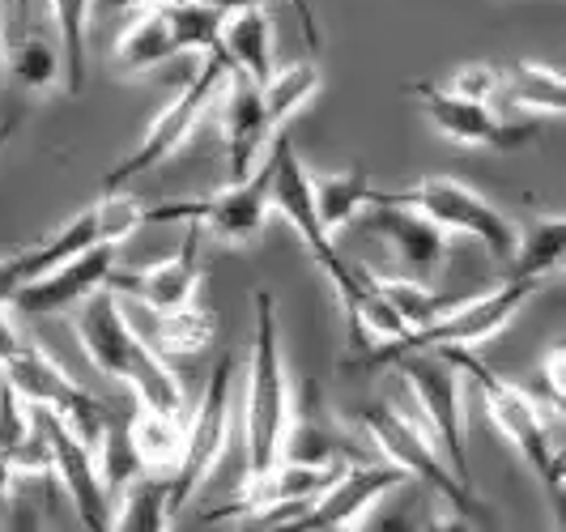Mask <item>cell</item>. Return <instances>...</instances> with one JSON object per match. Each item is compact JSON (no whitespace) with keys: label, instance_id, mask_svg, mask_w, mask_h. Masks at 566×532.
<instances>
[{"label":"cell","instance_id":"1","mask_svg":"<svg viewBox=\"0 0 566 532\" xmlns=\"http://www.w3.org/2000/svg\"><path fill=\"white\" fill-rule=\"evenodd\" d=\"M77 336H82L90 363L98 366L107 379L128 384L145 409L184 418L188 400H184L179 375L158 358V350H149L142 336L133 333V324L124 320V307H119L115 290L98 285L94 294H85L82 311H77Z\"/></svg>","mask_w":566,"mask_h":532},{"label":"cell","instance_id":"2","mask_svg":"<svg viewBox=\"0 0 566 532\" xmlns=\"http://www.w3.org/2000/svg\"><path fill=\"white\" fill-rule=\"evenodd\" d=\"M252 303L255 333L252 371H248V409H243V421H248V490L277 469L285 426L294 414V396H290L282 358V333H277V303L269 290H255Z\"/></svg>","mask_w":566,"mask_h":532},{"label":"cell","instance_id":"3","mask_svg":"<svg viewBox=\"0 0 566 532\" xmlns=\"http://www.w3.org/2000/svg\"><path fill=\"white\" fill-rule=\"evenodd\" d=\"M430 350H439L443 358H452V363L460 366V375H473V379H478L485 409H490V421L499 426V435L524 456V465L541 477V486H545L554 499H563L566 460H563V451H558V444L549 439L545 409L533 400V393H524V388H515V384H503L482 358L464 354L460 345H430Z\"/></svg>","mask_w":566,"mask_h":532},{"label":"cell","instance_id":"4","mask_svg":"<svg viewBox=\"0 0 566 532\" xmlns=\"http://www.w3.org/2000/svg\"><path fill=\"white\" fill-rule=\"evenodd\" d=\"M379 366H392L400 379L413 388L426 418V439L448 460V469L460 477V486L478 490L473 465H469V439H464V405H460V366L443 358L439 350H400L379 358Z\"/></svg>","mask_w":566,"mask_h":532},{"label":"cell","instance_id":"5","mask_svg":"<svg viewBox=\"0 0 566 532\" xmlns=\"http://www.w3.org/2000/svg\"><path fill=\"white\" fill-rule=\"evenodd\" d=\"M269 209H277V218L290 222V230L303 239V248L319 264V273L333 281L340 299V311L354 307V290H358V273L354 264H345L333 243V234L324 230L319 213H315V192H312V170L303 167L298 149L290 145L285 133L273 137L269 149Z\"/></svg>","mask_w":566,"mask_h":532},{"label":"cell","instance_id":"6","mask_svg":"<svg viewBox=\"0 0 566 532\" xmlns=\"http://www.w3.org/2000/svg\"><path fill=\"white\" fill-rule=\"evenodd\" d=\"M370 200H392V205H405V209H418L439 230H448V234L455 230V234L478 239L485 252L494 260H503V264L515 255V239H520L515 222L499 205H490L478 188H469L455 175H426V179L409 184V188H397V192L375 188Z\"/></svg>","mask_w":566,"mask_h":532},{"label":"cell","instance_id":"7","mask_svg":"<svg viewBox=\"0 0 566 532\" xmlns=\"http://www.w3.org/2000/svg\"><path fill=\"white\" fill-rule=\"evenodd\" d=\"M227 73H230V60L222 56V52L200 56V69L188 77V85L170 98L167 107L154 115V124H149V133L142 137V145H137L124 163H115V167L103 175V192H124V188L137 184L142 175L163 167L170 154H179L184 140L197 133V124L205 119V112L218 103V90L227 82Z\"/></svg>","mask_w":566,"mask_h":532},{"label":"cell","instance_id":"8","mask_svg":"<svg viewBox=\"0 0 566 532\" xmlns=\"http://www.w3.org/2000/svg\"><path fill=\"white\" fill-rule=\"evenodd\" d=\"M537 290H541V281L507 278L503 285H494L490 294L460 299L452 311H443V315H439L434 324H426V328H413V333H405L400 341H384L379 350L370 345V354H363V358H354V363H345V366H349V371H375L379 358L400 354V350H430V345H460V350H469V345H482V341L503 333L511 320L524 311V303L537 299Z\"/></svg>","mask_w":566,"mask_h":532},{"label":"cell","instance_id":"9","mask_svg":"<svg viewBox=\"0 0 566 532\" xmlns=\"http://www.w3.org/2000/svg\"><path fill=\"white\" fill-rule=\"evenodd\" d=\"M230 430H234V358L222 354L209 371V384H205V393L197 400V414L184 430V451H179V460L170 469V520L192 503V494L218 469V460L230 448Z\"/></svg>","mask_w":566,"mask_h":532},{"label":"cell","instance_id":"10","mask_svg":"<svg viewBox=\"0 0 566 532\" xmlns=\"http://www.w3.org/2000/svg\"><path fill=\"white\" fill-rule=\"evenodd\" d=\"M358 421L367 426L375 448L388 456V465H397L409 481L434 490L460 520H482L485 507H482V499H478V490L460 486V477L448 469V460L434 451V444L426 439L418 426H409V418H405L400 409H392L388 400H370V405L358 409Z\"/></svg>","mask_w":566,"mask_h":532},{"label":"cell","instance_id":"11","mask_svg":"<svg viewBox=\"0 0 566 532\" xmlns=\"http://www.w3.org/2000/svg\"><path fill=\"white\" fill-rule=\"evenodd\" d=\"M0 371H4V379L22 393L27 405H43V409H52V414H56V418L64 421L77 439H82L85 448H98V435H103V426H107L115 414L98 400V396L85 393L82 384H73L43 345L22 341V345H18V354L0 366Z\"/></svg>","mask_w":566,"mask_h":532},{"label":"cell","instance_id":"12","mask_svg":"<svg viewBox=\"0 0 566 532\" xmlns=\"http://www.w3.org/2000/svg\"><path fill=\"white\" fill-rule=\"evenodd\" d=\"M179 218H197L227 243H252L269 222V158L213 200H175L163 209H145V222H179Z\"/></svg>","mask_w":566,"mask_h":532},{"label":"cell","instance_id":"13","mask_svg":"<svg viewBox=\"0 0 566 532\" xmlns=\"http://www.w3.org/2000/svg\"><path fill=\"white\" fill-rule=\"evenodd\" d=\"M409 94L422 103L426 119L455 145H482V149H524L528 140H537V124H507L490 112V103L478 98H460L448 85L434 82H409Z\"/></svg>","mask_w":566,"mask_h":532},{"label":"cell","instance_id":"14","mask_svg":"<svg viewBox=\"0 0 566 532\" xmlns=\"http://www.w3.org/2000/svg\"><path fill=\"white\" fill-rule=\"evenodd\" d=\"M200 239H205V226L197 218H188V234H184L179 252L158 260V264H145V269H112L103 285L115 290V294H128V299L145 303L154 315L184 307V303H197L200 278H205V269H200Z\"/></svg>","mask_w":566,"mask_h":532},{"label":"cell","instance_id":"15","mask_svg":"<svg viewBox=\"0 0 566 532\" xmlns=\"http://www.w3.org/2000/svg\"><path fill=\"white\" fill-rule=\"evenodd\" d=\"M34 409V418L43 426V435H48V448H52V473L60 477V486H64V494H69V503L77 507V515H82L85 529H112V499H107V490H103V477H98V460H94V448H85L82 439L64 426V421L52 414V409H43V405H30Z\"/></svg>","mask_w":566,"mask_h":532},{"label":"cell","instance_id":"16","mask_svg":"<svg viewBox=\"0 0 566 532\" xmlns=\"http://www.w3.org/2000/svg\"><path fill=\"white\" fill-rule=\"evenodd\" d=\"M405 473L397 465H345V473L303 507L285 529L303 532H324V529H358V520L367 515V507H375V499H384L388 490H397Z\"/></svg>","mask_w":566,"mask_h":532},{"label":"cell","instance_id":"17","mask_svg":"<svg viewBox=\"0 0 566 532\" xmlns=\"http://www.w3.org/2000/svg\"><path fill=\"white\" fill-rule=\"evenodd\" d=\"M115 243H98V248H85V252L69 255L52 264L48 273H39L34 281H27L13 299V311L22 315H56V311H69L73 303H82L85 294H94L107 273L115 269Z\"/></svg>","mask_w":566,"mask_h":532},{"label":"cell","instance_id":"18","mask_svg":"<svg viewBox=\"0 0 566 532\" xmlns=\"http://www.w3.org/2000/svg\"><path fill=\"white\" fill-rule=\"evenodd\" d=\"M367 209L370 230L392 243L400 269L413 281H430L434 285V278L448 264V230H439L418 209H405V205H392V200H370Z\"/></svg>","mask_w":566,"mask_h":532},{"label":"cell","instance_id":"19","mask_svg":"<svg viewBox=\"0 0 566 532\" xmlns=\"http://www.w3.org/2000/svg\"><path fill=\"white\" fill-rule=\"evenodd\" d=\"M222 137H227V170L230 184L248 179L255 170L260 149L269 145L273 128H269V115H264V98H260V85L252 77H243L239 69H230L222 90Z\"/></svg>","mask_w":566,"mask_h":532},{"label":"cell","instance_id":"20","mask_svg":"<svg viewBox=\"0 0 566 532\" xmlns=\"http://www.w3.org/2000/svg\"><path fill=\"white\" fill-rule=\"evenodd\" d=\"M222 56L230 60V69H239L255 85L273 77V22L264 9L230 13L222 27Z\"/></svg>","mask_w":566,"mask_h":532},{"label":"cell","instance_id":"21","mask_svg":"<svg viewBox=\"0 0 566 532\" xmlns=\"http://www.w3.org/2000/svg\"><path fill=\"white\" fill-rule=\"evenodd\" d=\"M115 499H119V507L112 511V529H124V532L170 529V511H167L170 473H154V469H145V473L133 477Z\"/></svg>","mask_w":566,"mask_h":532},{"label":"cell","instance_id":"22","mask_svg":"<svg viewBox=\"0 0 566 532\" xmlns=\"http://www.w3.org/2000/svg\"><path fill=\"white\" fill-rule=\"evenodd\" d=\"M499 90H507L515 112L533 115H563L566 112V82L558 69H545L533 60H515L499 73Z\"/></svg>","mask_w":566,"mask_h":532},{"label":"cell","instance_id":"23","mask_svg":"<svg viewBox=\"0 0 566 532\" xmlns=\"http://www.w3.org/2000/svg\"><path fill=\"white\" fill-rule=\"evenodd\" d=\"M170 56H175V39L163 9H137V18L115 39V64L124 73H149Z\"/></svg>","mask_w":566,"mask_h":532},{"label":"cell","instance_id":"24","mask_svg":"<svg viewBox=\"0 0 566 532\" xmlns=\"http://www.w3.org/2000/svg\"><path fill=\"white\" fill-rule=\"evenodd\" d=\"M312 192H315V213H319L324 230L333 234V230L349 226L367 209L375 184H370L367 170L354 167V170H340V175H312Z\"/></svg>","mask_w":566,"mask_h":532},{"label":"cell","instance_id":"25","mask_svg":"<svg viewBox=\"0 0 566 532\" xmlns=\"http://www.w3.org/2000/svg\"><path fill=\"white\" fill-rule=\"evenodd\" d=\"M315 94H319V69H315V60H294L285 69H273V77L260 85L269 128L282 133L285 124L303 112Z\"/></svg>","mask_w":566,"mask_h":532},{"label":"cell","instance_id":"26","mask_svg":"<svg viewBox=\"0 0 566 532\" xmlns=\"http://www.w3.org/2000/svg\"><path fill=\"white\" fill-rule=\"evenodd\" d=\"M128 430H133V448L142 456L145 469L154 473H170L179 451H184V430H188V418H170V414H154V409H137L128 418Z\"/></svg>","mask_w":566,"mask_h":532},{"label":"cell","instance_id":"27","mask_svg":"<svg viewBox=\"0 0 566 532\" xmlns=\"http://www.w3.org/2000/svg\"><path fill=\"white\" fill-rule=\"evenodd\" d=\"M566 252V222L554 213V218H537L528 234L515 239V255H511V273L507 278H524V281H545L558 264H563Z\"/></svg>","mask_w":566,"mask_h":532},{"label":"cell","instance_id":"28","mask_svg":"<svg viewBox=\"0 0 566 532\" xmlns=\"http://www.w3.org/2000/svg\"><path fill=\"white\" fill-rule=\"evenodd\" d=\"M90 13H94V0H52V22H56V39H60V69H64V85H69L73 98L85 90Z\"/></svg>","mask_w":566,"mask_h":532},{"label":"cell","instance_id":"29","mask_svg":"<svg viewBox=\"0 0 566 532\" xmlns=\"http://www.w3.org/2000/svg\"><path fill=\"white\" fill-rule=\"evenodd\" d=\"M163 13H167L175 52H197V56L222 52V27H227V18L218 9H209L200 0H188V4H170Z\"/></svg>","mask_w":566,"mask_h":532},{"label":"cell","instance_id":"30","mask_svg":"<svg viewBox=\"0 0 566 532\" xmlns=\"http://www.w3.org/2000/svg\"><path fill=\"white\" fill-rule=\"evenodd\" d=\"M213 333H218L213 311L197 307V303H184V307L158 315V350L163 354L197 358V354H205L213 345Z\"/></svg>","mask_w":566,"mask_h":532},{"label":"cell","instance_id":"31","mask_svg":"<svg viewBox=\"0 0 566 532\" xmlns=\"http://www.w3.org/2000/svg\"><path fill=\"white\" fill-rule=\"evenodd\" d=\"M94 460H103L98 465V477H103V490H107V499H115L128 481L137 473H145L142 456L133 448V430H128V418H112L103 426V435H98V448H94Z\"/></svg>","mask_w":566,"mask_h":532},{"label":"cell","instance_id":"32","mask_svg":"<svg viewBox=\"0 0 566 532\" xmlns=\"http://www.w3.org/2000/svg\"><path fill=\"white\" fill-rule=\"evenodd\" d=\"M379 281V290L388 294V303L397 307V315L405 320V328L413 333V328H426V324H434L443 311H452L460 299H448V294H439L430 281H413V278H375Z\"/></svg>","mask_w":566,"mask_h":532},{"label":"cell","instance_id":"33","mask_svg":"<svg viewBox=\"0 0 566 532\" xmlns=\"http://www.w3.org/2000/svg\"><path fill=\"white\" fill-rule=\"evenodd\" d=\"M13 77L27 85V90H52L60 77V52L48 43V39H39V34H27L22 39V48L13 52Z\"/></svg>","mask_w":566,"mask_h":532},{"label":"cell","instance_id":"34","mask_svg":"<svg viewBox=\"0 0 566 532\" xmlns=\"http://www.w3.org/2000/svg\"><path fill=\"white\" fill-rule=\"evenodd\" d=\"M94 218H98V234H103V243H124L128 234H137L145 226V205L133 197H124V192H103V197L94 200Z\"/></svg>","mask_w":566,"mask_h":532},{"label":"cell","instance_id":"35","mask_svg":"<svg viewBox=\"0 0 566 532\" xmlns=\"http://www.w3.org/2000/svg\"><path fill=\"white\" fill-rule=\"evenodd\" d=\"M30 435V405L22 400V393L4 379L0 384V460H13L18 444ZM13 469V465H9Z\"/></svg>","mask_w":566,"mask_h":532},{"label":"cell","instance_id":"36","mask_svg":"<svg viewBox=\"0 0 566 532\" xmlns=\"http://www.w3.org/2000/svg\"><path fill=\"white\" fill-rule=\"evenodd\" d=\"M448 90H452V94H460V98L490 103V98L499 94V69H494V64H464V69H455V73H452Z\"/></svg>","mask_w":566,"mask_h":532},{"label":"cell","instance_id":"37","mask_svg":"<svg viewBox=\"0 0 566 532\" xmlns=\"http://www.w3.org/2000/svg\"><path fill=\"white\" fill-rule=\"evenodd\" d=\"M30 281V264L27 252H13V255H0V307H13L18 290Z\"/></svg>","mask_w":566,"mask_h":532},{"label":"cell","instance_id":"38","mask_svg":"<svg viewBox=\"0 0 566 532\" xmlns=\"http://www.w3.org/2000/svg\"><path fill=\"white\" fill-rule=\"evenodd\" d=\"M541 384L549 388V409L563 418V396H566V354H563V345H554V350H549V358H545V366H541Z\"/></svg>","mask_w":566,"mask_h":532},{"label":"cell","instance_id":"39","mask_svg":"<svg viewBox=\"0 0 566 532\" xmlns=\"http://www.w3.org/2000/svg\"><path fill=\"white\" fill-rule=\"evenodd\" d=\"M22 341H27V336H22V328L13 324L9 307H0V366L18 354V345H22Z\"/></svg>","mask_w":566,"mask_h":532},{"label":"cell","instance_id":"40","mask_svg":"<svg viewBox=\"0 0 566 532\" xmlns=\"http://www.w3.org/2000/svg\"><path fill=\"white\" fill-rule=\"evenodd\" d=\"M119 13H137V9H170V4H188V0H107Z\"/></svg>","mask_w":566,"mask_h":532},{"label":"cell","instance_id":"41","mask_svg":"<svg viewBox=\"0 0 566 532\" xmlns=\"http://www.w3.org/2000/svg\"><path fill=\"white\" fill-rule=\"evenodd\" d=\"M200 4H209V9H218L222 18H230V13H243V9H260L264 0H200Z\"/></svg>","mask_w":566,"mask_h":532},{"label":"cell","instance_id":"42","mask_svg":"<svg viewBox=\"0 0 566 532\" xmlns=\"http://www.w3.org/2000/svg\"><path fill=\"white\" fill-rule=\"evenodd\" d=\"M18 133V115H9L4 124H0V154H4V145H9V137Z\"/></svg>","mask_w":566,"mask_h":532},{"label":"cell","instance_id":"43","mask_svg":"<svg viewBox=\"0 0 566 532\" xmlns=\"http://www.w3.org/2000/svg\"><path fill=\"white\" fill-rule=\"evenodd\" d=\"M30 4H34V0H13V13H18L22 22H27V18H30Z\"/></svg>","mask_w":566,"mask_h":532}]
</instances>
